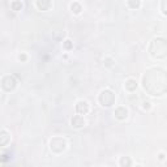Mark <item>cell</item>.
<instances>
[{
	"label": "cell",
	"mask_w": 167,
	"mask_h": 167,
	"mask_svg": "<svg viewBox=\"0 0 167 167\" xmlns=\"http://www.w3.org/2000/svg\"><path fill=\"white\" fill-rule=\"evenodd\" d=\"M142 85L150 95L167 93V72L162 68H150L142 77Z\"/></svg>",
	"instance_id": "obj_1"
},
{
	"label": "cell",
	"mask_w": 167,
	"mask_h": 167,
	"mask_svg": "<svg viewBox=\"0 0 167 167\" xmlns=\"http://www.w3.org/2000/svg\"><path fill=\"white\" fill-rule=\"evenodd\" d=\"M149 52L153 58L163 59L167 56V39L165 38H154L149 46Z\"/></svg>",
	"instance_id": "obj_2"
},
{
	"label": "cell",
	"mask_w": 167,
	"mask_h": 167,
	"mask_svg": "<svg viewBox=\"0 0 167 167\" xmlns=\"http://www.w3.org/2000/svg\"><path fill=\"white\" fill-rule=\"evenodd\" d=\"M99 103L102 106H106V107L112 106L115 103V94L111 90H108V89L103 90L99 94Z\"/></svg>",
	"instance_id": "obj_3"
},
{
	"label": "cell",
	"mask_w": 167,
	"mask_h": 167,
	"mask_svg": "<svg viewBox=\"0 0 167 167\" xmlns=\"http://www.w3.org/2000/svg\"><path fill=\"white\" fill-rule=\"evenodd\" d=\"M66 147H67V142L62 137H55L50 142V149L54 153H62L66 150Z\"/></svg>",
	"instance_id": "obj_4"
},
{
	"label": "cell",
	"mask_w": 167,
	"mask_h": 167,
	"mask_svg": "<svg viewBox=\"0 0 167 167\" xmlns=\"http://www.w3.org/2000/svg\"><path fill=\"white\" fill-rule=\"evenodd\" d=\"M16 80H15V77L13 76H4L3 77V80H2V86H3V89L4 90H7V91H11L13 90L16 87Z\"/></svg>",
	"instance_id": "obj_5"
},
{
	"label": "cell",
	"mask_w": 167,
	"mask_h": 167,
	"mask_svg": "<svg viewBox=\"0 0 167 167\" xmlns=\"http://www.w3.org/2000/svg\"><path fill=\"white\" fill-rule=\"evenodd\" d=\"M76 111L80 115H85L89 112V105H87V102L85 101H80L76 105Z\"/></svg>",
	"instance_id": "obj_6"
},
{
	"label": "cell",
	"mask_w": 167,
	"mask_h": 167,
	"mask_svg": "<svg viewBox=\"0 0 167 167\" xmlns=\"http://www.w3.org/2000/svg\"><path fill=\"white\" fill-rule=\"evenodd\" d=\"M114 115H115V118H116V119L124 120L125 118L128 116V111H127V108H125V107H118L116 110H115Z\"/></svg>",
	"instance_id": "obj_7"
},
{
	"label": "cell",
	"mask_w": 167,
	"mask_h": 167,
	"mask_svg": "<svg viewBox=\"0 0 167 167\" xmlns=\"http://www.w3.org/2000/svg\"><path fill=\"white\" fill-rule=\"evenodd\" d=\"M71 123L75 128H81V127H84V124H85V120H84V118L80 116V115H76V116L72 118Z\"/></svg>",
	"instance_id": "obj_8"
},
{
	"label": "cell",
	"mask_w": 167,
	"mask_h": 167,
	"mask_svg": "<svg viewBox=\"0 0 167 167\" xmlns=\"http://www.w3.org/2000/svg\"><path fill=\"white\" fill-rule=\"evenodd\" d=\"M124 86L128 91H133V90H136V87H137V82H136V80H133V78H129V80L125 81Z\"/></svg>",
	"instance_id": "obj_9"
},
{
	"label": "cell",
	"mask_w": 167,
	"mask_h": 167,
	"mask_svg": "<svg viewBox=\"0 0 167 167\" xmlns=\"http://www.w3.org/2000/svg\"><path fill=\"white\" fill-rule=\"evenodd\" d=\"M37 7H38L41 11H47L51 7V2L50 0H38V2H37Z\"/></svg>",
	"instance_id": "obj_10"
},
{
	"label": "cell",
	"mask_w": 167,
	"mask_h": 167,
	"mask_svg": "<svg viewBox=\"0 0 167 167\" xmlns=\"http://www.w3.org/2000/svg\"><path fill=\"white\" fill-rule=\"evenodd\" d=\"M9 140H11V136L8 134L7 131H4V129H3L2 133H0V145H2V146H5Z\"/></svg>",
	"instance_id": "obj_11"
},
{
	"label": "cell",
	"mask_w": 167,
	"mask_h": 167,
	"mask_svg": "<svg viewBox=\"0 0 167 167\" xmlns=\"http://www.w3.org/2000/svg\"><path fill=\"white\" fill-rule=\"evenodd\" d=\"M132 165V159L129 157H122L120 158V166L122 167H131Z\"/></svg>",
	"instance_id": "obj_12"
},
{
	"label": "cell",
	"mask_w": 167,
	"mask_h": 167,
	"mask_svg": "<svg viewBox=\"0 0 167 167\" xmlns=\"http://www.w3.org/2000/svg\"><path fill=\"white\" fill-rule=\"evenodd\" d=\"M71 9H72V12L73 13H76V15H78L81 11H82V7H81V4L80 3H72L71 4Z\"/></svg>",
	"instance_id": "obj_13"
},
{
	"label": "cell",
	"mask_w": 167,
	"mask_h": 167,
	"mask_svg": "<svg viewBox=\"0 0 167 167\" xmlns=\"http://www.w3.org/2000/svg\"><path fill=\"white\" fill-rule=\"evenodd\" d=\"M11 7H12V11H21L22 3H21V2H13V3L11 4Z\"/></svg>",
	"instance_id": "obj_14"
},
{
	"label": "cell",
	"mask_w": 167,
	"mask_h": 167,
	"mask_svg": "<svg viewBox=\"0 0 167 167\" xmlns=\"http://www.w3.org/2000/svg\"><path fill=\"white\" fill-rule=\"evenodd\" d=\"M128 5L131 8H138V7H140V2H138V0H129Z\"/></svg>",
	"instance_id": "obj_15"
},
{
	"label": "cell",
	"mask_w": 167,
	"mask_h": 167,
	"mask_svg": "<svg viewBox=\"0 0 167 167\" xmlns=\"http://www.w3.org/2000/svg\"><path fill=\"white\" fill-rule=\"evenodd\" d=\"M161 9L165 15H167V0H163V2L161 3Z\"/></svg>",
	"instance_id": "obj_16"
},
{
	"label": "cell",
	"mask_w": 167,
	"mask_h": 167,
	"mask_svg": "<svg viewBox=\"0 0 167 167\" xmlns=\"http://www.w3.org/2000/svg\"><path fill=\"white\" fill-rule=\"evenodd\" d=\"M72 47H73V43L69 39H67L66 42H64V48H66V50H71Z\"/></svg>",
	"instance_id": "obj_17"
},
{
	"label": "cell",
	"mask_w": 167,
	"mask_h": 167,
	"mask_svg": "<svg viewBox=\"0 0 167 167\" xmlns=\"http://www.w3.org/2000/svg\"><path fill=\"white\" fill-rule=\"evenodd\" d=\"M18 59L22 60V62H25V60H26V55H25V54H21L20 56H18Z\"/></svg>",
	"instance_id": "obj_18"
},
{
	"label": "cell",
	"mask_w": 167,
	"mask_h": 167,
	"mask_svg": "<svg viewBox=\"0 0 167 167\" xmlns=\"http://www.w3.org/2000/svg\"><path fill=\"white\" fill-rule=\"evenodd\" d=\"M144 108H145V110H149L150 108V103H149V102H145V103H144Z\"/></svg>",
	"instance_id": "obj_19"
},
{
	"label": "cell",
	"mask_w": 167,
	"mask_h": 167,
	"mask_svg": "<svg viewBox=\"0 0 167 167\" xmlns=\"http://www.w3.org/2000/svg\"><path fill=\"white\" fill-rule=\"evenodd\" d=\"M2 161H3V162H7V161H8V154H3Z\"/></svg>",
	"instance_id": "obj_20"
},
{
	"label": "cell",
	"mask_w": 167,
	"mask_h": 167,
	"mask_svg": "<svg viewBox=\"0 0 167 167\" xmlns=\"http://www.w3.org/2000/svg\"><path fill=\"white\" fill-rule=\"evenodd\" d=\"M165 158V154H159V159H163Z\"/></svg>",
	"instance_id": "obj_21"
},
{
	"label": "cell",
	"mask_w": 167,
	"mask_h": 167,
	"mask_svg": "<svg viewBox=\"0 0 167 167\" xmlns=\"http://www.w3.org/2000/svg\"><path fill=\"white\" fill-rule=\"evenodd\" d=\"M136 167H142V166H136Z\"/></svg>",
	"instance_id": "obj_22"
}]
</instances>
